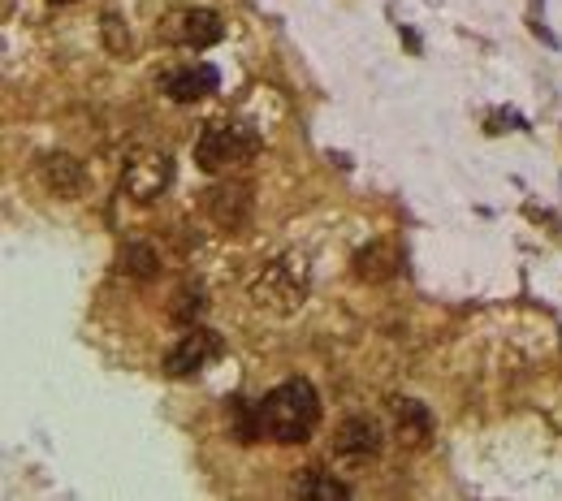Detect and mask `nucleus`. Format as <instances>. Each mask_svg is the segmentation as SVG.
I'll use <instances>...</instances> for the list:
<instances>
[{
	"label": "nucleus",
	"instance_id": "14",
	"mask_svg": "<svg viewBox=\"0 0 562 501\" xmlns=\"http://www.w3.org/2000/svg\"><path fill=\"white\" fill-rule=\"evenodd\" d=\"M230 432L233 441H260V402H247V398H230Z\"/></svg>",
	"mask_w": 562,
	"mask_h": 501
},
{
	"label": "nucleus",
	"instance_id": "3",
	"mask_svg": "<svg viewBox=\"0 0 562 501\" xmlns=\"http://www.w3.org/2000/svg\"><path fill=\"white\" fill-rule=\"evenodd\" d=\"M174 182V160L169 152H135L121 169V191L130 194L135 203H152L156 194L169 191Z\"/></svg>",
	"mask_w": 562,
	"mask_h": 501
},
{
	"label": "nucleus",
	"instance_id": "1",
	"mask_svg": "<svg viewBox=\"0 0 562 501\" xmlns=\"http://www.w3.org/2000/svg\"><path fill=\"white\" fill-rule=\"evenodd\" d=\"M320 424V398L308 381H286L264 393L260 402V432L277 445H299L308 441Z\"/></svg>",
	"mask_w": 562,
	"mask_h": 501
},
{
	"label": "nucleus",
	"instance_id": "17",
	"mask_svg": "<svg viewBox=\"0 0 562 501\" xmlns=\"http://www.w3.org/2000/svg\"><path fill=\"white\" fill-rule=\"evenodd\" d=\"M57 5H70V0H57Z\"/></svg>",
	"mask_w": 562,
	"mask_h": 501
},
{
	"label": "nucleus",
	"instance_id": "6",
	"mask_svg": "<svg viewBox=\"0 0 562 501\" xmlns=\"http://www.w3.org/2000/svg\"><path fill=\"white\" fill-rule=\"evenodd\" d=\"M303 277H294L291 260H281V264H269L264 277L252 286V298L260 307H272V311H294L303 303Z\"/></svg>",
	"mask_w": 562,
	"mask_h": 501
},
{
	"label": "nucleus",
	"instance_id": "13",
	"mask_svg": "<svg viewBox=\"0 0 562 501\" xmlns=\"http://www.w3.org/2000/svg\"><path fill=\"white\" fill-rule=\"evenodd\" d=\"M394 415H398V432H403L411 445H420L428 432H433V415H428L420 402H411V398H398V402H394Z\"/></svg>",
	"mask_w": 562,
	"mask_h": 501
},
{
	"label": "nucleus",
	"instance_id": "9",
	"mask_svg": "<svg viewBox=\"0 0 562 501\" xmlns=\"http://www.w3.org/2000/svg\"><path fill=\"white\" fill-rule=\"evenodd\" d=\"M376 449H381V428L372 424L368 415H355V420L342 424V432H338V454H347V458H368Z\"/></svg>",
	"mask_w": 562,
	"mask_h": 501
},
{
	"label": "nucleus",
	"instance_id": "5",
	"mask_svg": "<svg viewBox=\"0 0 562 501\" xmlns=\"http://www.w3.org/2000/svg\"><path fill=\"white\" fill-rule=\"evenodd\" d=\"M221 350H225V342L216 337L213 328H186L182 342L165 354V372L169 376H195V372H204V367L213 364Z\"/></svg>",
	"mask_w": 562,
	"mask_h": 501
},
{
	"label": "nucleus",
	"instance_id": "7",
	"mask_svg": "<svg viewBox=\"0 0 562 501\" xmlns=\"http://www.w3.org/2000/svg\"><path fill=\"white\" fill-rule=\"evenodd\" d=\"M221 35H225V26H221L213 9H186V14L169 18V26H165V39L186 43V48H213Z\"/></svg>",
	"mask_w": 562,
	"mask_h": 501
},
{
	"label": "nucleus",
	"instance_id": "11",
	"mask_svg": "<svg viewBox=\"0 0 562 501\" xmlns=\"http://www.w3.org/2000/svg\"><path fill=\"white\" fill-rule=\"evenodd\" d=\"M394 272H398V250L389 242H372L355 255V277H364V281H389Z\"/></svg>",
	"mask_w": 562,
	"mask_h": 501
},
{
	"label": "nucleus",
	"instance_id": "10",
	"mask_svg": "<svg viewBox=\"0 0 562 501\" xmlns=\"http://www.w3.org/2000/svg\"><path fill=\"white\" fill-rule=\"evenodd\" d=\"M39 177H43V186L57 194H78L87 186V174H82V165H78L74 156H48L43 165H39Z\"/></svg>",
	"mask_w": 562,
	"mask_h": 501
},
{
	"label": "nucleus",
	"instance_id": "4",
	"mask_svg": "<svg viewBox=\"0 0 562 501\" xmlns=\"http://www.w3.org/2000/svg\"><path fill=\"white\" fill-rule=\"evenodd\" d=\"M252 186L247 182H216L204 191V213L213 221L216 230H243L252 221Z\"/></svg>",
	"mask_w": 562,
	"mask_h": 501
},
{
	"label": "nucleus",
	"instance_id": "15",
	"mask_svg": "<svg viewBox=\"0 0 562 501\" xmlns=\"http://www.w3.org/2000/svg\"><path fill=\"white\" fill-rule=\"evenodd\" d=\"M294 493L299 497H350V488L347 484H338V480H325V476H303V480L294 484Z\"/></svg>",
	"mask_w": 562,
	"mask_h": 501
},
{
	"label": "nucleus",
	"instance_id": "12",
	"mask_svg": "<svg viewBox=\"0 0 562 501\" xmlns=\"http://www.w3.org/2000/svg\"><path fill=\"white\" fill-rule=\"evenodd\" d=\"M121 272H130L135 281L160 277V255H156L152 242H126V247H121Z\"/></svg>",
	"mask_w": 562,
	"mask_h": 501
},
{
	"label": "nucleus",
	"instance_id": "8",
	"mask_svg": "<svg viewBox=\"0 0 562 501\" xmlns=\"http://www.w3.org/2000/svg\"><path fill=\"white\" fill-rule=\"evenodd\" d=\"M221 87V74H216L208 61H199V65H186V70H174V74L160 78V91L177 104H195V99H204L208 91Z\"/></svg>",
	"mask_w": 562,
	"mask_h": 501
},
{
	"label": "nucleus",
	"instance_id": "16",
	"mask_svg": "<svg viewBox=\"0 0 562 501\" xmlns=\"http://www.w3.org/2000/svg\"><path fill=\"white\" fill-rule=\"evenodd\" d=\"M177 298H182V303L174 307L177 320H191V316H199V311H204V298H199V294H191V289H186V294H177Z\"/></svg>",
	"mask_w": 562,
	"mask_h": 501
},
{
	"label": "nucleus",
	"instance_id": "2",
	"mask_svg": "<svg viewBox=\"0 0 562 501\" xmlns=\"http://www.w3.org/2000/svg\"><path fill=\"white\" fill-rule=\"evenodd\" d=\"M255 143L260 138L247 126H238V121H213V126H204V135L195 143V165L204 174H225L230 165H238V160H247L255 152Z\"/></svg>",
	"mask_w": 562,
	"mask_h": 501
}]
</instances>
